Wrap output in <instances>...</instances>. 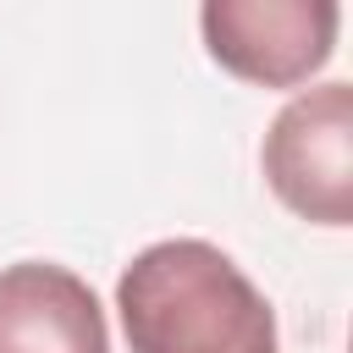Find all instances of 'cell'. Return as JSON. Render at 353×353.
I'll list each match as a JSON object with an SVG mask.
<instances>
[{"mask_svg":"<svg viewBox=\"0 0 353 353\" xmlns=\"http://www.w3.org/2000/svg\"><path fill=\"white\" fill-rule=\"evenodd\" d=\"M199 28L221 72L259 88H298L331 61L342 11L331 0H210Z\"/></svg>","mask_w":353,"mask_h":353,"instance_id":"3957f363","label":"cell"},{"mask_svg":"<svg viewBox=\"0 0 353 353\" xmlns=\"http://www.w3.org/2000/svg\"><path fill=\"white\" fill-rule=\"evenodd\" d=\"M0 353H110L94 287L50 259L0 270Z\"/></svg>","mask_w":353,"mask_h":353,"instance_id":"277c9868","label":"cell"},{"mask_svg":"<svg viewBox=\"0 0 353 353\" xmlns=\"http://www.w3.org/2000/svg\"><path fill=\"white\" fill-rule=\"evenodd\" d=\"M259 160L270 193L292 215L314 226H353V88L320 83L292 94L276 110Z\"/></svg>","mask_w":353,"mask_h":353,"instance_id":"7a4b0ae2","label":"cell"},{"mask_svg":"<svg viewBox=\"0 0 353 353\" xmlns=\"http://www.w3.org/2000/svg\"><path fill=\"white\" fill-rule=\"evenodd\" d=\"M132 353H276L265 292L204 237H165L132 254L116 281Z\"/></svg>","mask_w":353,"mask_h":353,"instance_id":"6da1fadb","label":"cell"}]
</instances>
